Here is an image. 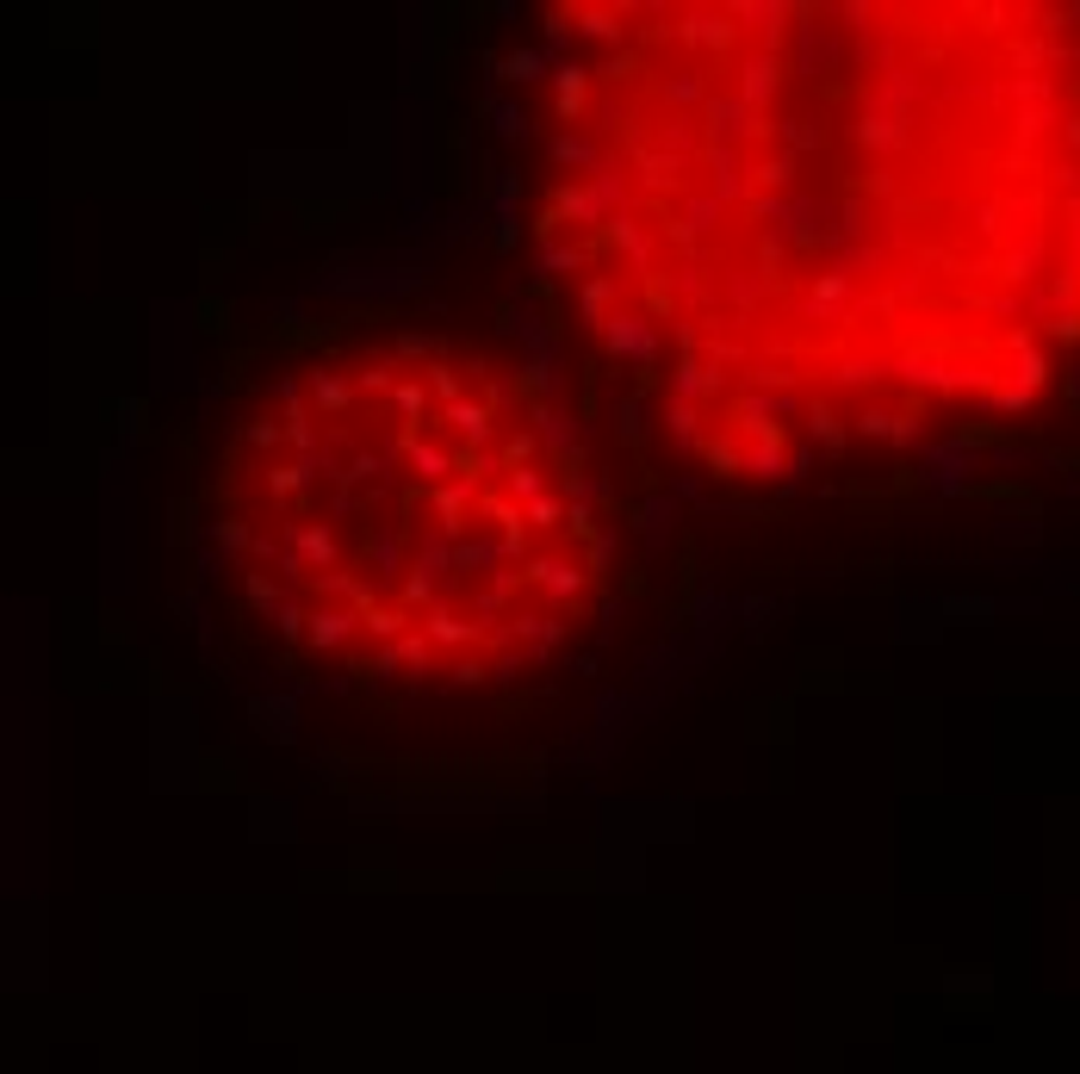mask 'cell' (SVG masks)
I'll return each instance as SVG.
<instances>
[{
    "instance_id": "1",
    "label": "cell",
    "mask_w": 1080,
    "mask_h": 1074,
    "mask_svg": "<svg viewBox=\"0 0 1080 1074\" xmlns=\"http://www.w3.org/2000/svg\"><path fill=\"white\" fill-rule=\"evenodd\" d=\"M212 522L249 628L386 696L521 690L597 640V466L521 366L386 329L292 361L231 422Z\"/></svg>"
}]
</instances>
